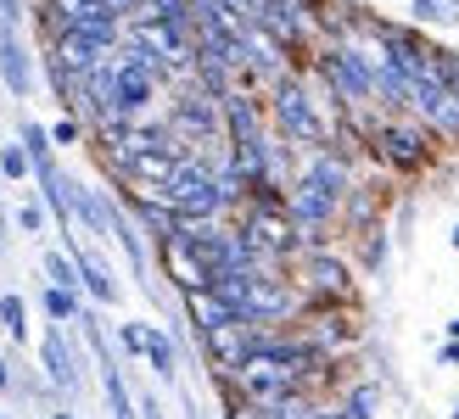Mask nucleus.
<instances>
[{
  "label": "nucleus",
  "instance_id": "nucleus-1",
  "mask_svg": "<svg viewBox=\"0 0 459 419\" xmlns=\"http://www.w3.org/2000/svg\"><path fill=\"white\" fill-rule=\"evenodd\" d=\"M353 196V179H348V157H336V151H314L308 157V168L291 179V191H286V213L291 224H303L308 235H319L336 213H342V201Z\"/></svg>",
  "mask_w": 459,
  "mask_h": 419
},
{
  "label": "nucleus",
  "instance_id": "nucleus-2",
  "mask_svg": "<svg viewBox=\"0 0 459 419\" xmlns=\"http://www.w3.org/2000/svg\"><path fill=\"white\" fill-rule=\"evenodd\" d=\"M179 218H219L224 213V196H219V168L202 157H179V168L169 179V191H157Z\"/></svg>",
  "mask_w": 459,
  "mask_h": 419
},
{
  "label": "nucleus",
  "instance_id": "nucleus-3",
  "mask_svg": "<svg viewBox=\"0 0 459 419\" xmlns=\"http://www.w3.org/2000/svg\"><path fill=\"white\" fill-rule=\"evenodd\" d=\"M269 118H274V129H281L286 140H297V146L331 151V124L314 112L308 90L297 84V79H281V84H274V96H269Z\"/></svg>",
  "mask_w": 459,
  "mask_h": 419
},
{
  "label": "nucleus",
  "instance_id": "nucleus-4",
  "mask_svg": "<svg viewBox=\"0 0 459 419\" xmlns=\"http://www.w3.org/2000/svg\"><path fill=\"white\" fill-rule=\"evenodd\" d=\"M431 134L420 118H381L376 129H370V146H376V157L386 162V168H398V174H420L426 162H431Z\"/></svg>",
  "mask_w": 459,
  "mask_h": 419
},
{
  "label": "nucleus",
  "instance_id": "nucleus-5",
  "mask_svg": "<svg viewBox=\"0 0 459 419\" xmlns=\"http://www.w3.org/2000/svg\"><path fill=\"white\" fill-rule=\"evenodd\" d=\"M319 73H325L331 96L342 107H370L376 101V84H370V67H364L359 45H331V51L319 56Z\"/></svg>",
  "mask_w": 459,
  "mask_h": 419
},
{
  "label": "nucleus",
  "instance_id": "nucleus-6",
  "mask_svg": "<svg viewBox=\"0 0 459 419\" xmlns=\"http://www.w3.org/2000/svg\"><path fill=\"white\" fill-rule=\"evenodd\" d=\"M219 118H224V101L208 96V90H186L169 112V140H213L219 134Z\"/></svg>",
  "mask_w": 459,
  "mask_h": 419
},
{
  "label": "nucleus",
  "instance_id": "nucleus-7",
  "mask_svg": "<svg viewBox=\"0 0 459 419\" xmlns=\"http://www.w3.org/2000/svg\"><path fill=\"white\" fill-rule=\"evenodd\" d=\"M264 330H247V324L236 319V324H219V330H208L202 336V353H208V363L219 369V381H230L236 369L252 358V341H258Z\"/></svg>",
  "mask_w": 459,
  "mask_h": 419
},
{
  "label": "nucleus",
  "instance_id": "nucleus-8",
  "mask_svg": "<svg viewBox=\"0 0 459 419\" xmlns=\"http://www.w3.org/2000/svg\"><path fill=\"white\" fill-rule=\"evenodd\" d=\"M303 286L319 302H348L353 296V274H348L342 258H331V252H314V258L303 263Z\"/></svg>",
  "mask_w": 459,
  "mask_h": 419
},
{
  "label": "nucleus",
  "instance_id": "nucleus-9",
  "mask_svg": "<svg viewBox=\"0 0 459 419\" xmlns=\"http://www.w3.org/2000/svg\"><path fill=\"white\" fill-rule=\"evenodd\" d=\"M252 22H258V29L281 45V51H291V45L303 39V29H308V12L297 6V0H264V6L252 12Z\"/></svg>",
  "mask_w": 459,
  "mask_h": 419
},
{
  "label": "nucleus",
  "instance_id": "nucleus-10",
  "mask_svg": "<svg viewBox=\"0 0 459 419\" xmlns=\"http://www.w3.org/2000/svg\"><path fill=\"white\" fill-rule=\"evenodd\" d=\"M224 129H230V151L236 146H258L264 140V107L247 96V90H230L224 96Z\"/></svg>",
  "mask_w": 459,
  "mask_h": 419
},
{
  "label": "nucleus",
  "instance_id": "nucleus-11",
  "mask_svg": "<svg viewBox=\"0 0 459 419\" xmlns=\"http://www.w3.org/2000/svg\"><path fill=\"white\" fill-rule=\"evenodd\" d=\"M39 358H45V375H51V386H62V391H74V386H79V358H74V346H67L62 324H51V330H45Z\"/></svg>",
  "mask_w": 459,
  "mask_h": 419
},
{
  "label": "nucleus",
  "instance_id": "nucleus-12",
  "mask_svg": "<svg viewBox=\"0 0 459 419\" xmlns=\"http://www.w3.org/2000/svg\"><path fill=\"white\" fill-rule=\"evenodd\" d=\"M0 79H6V90L17 101L34 90V67H29V51H22L17 29H0Z\"/></svg>",
  "mask_w": 459,
  "mask_h": 419
},
{
  "label": "nucleus",
  "instance_id": "nucleus-13",
  "mask_svg": "<svg viewBox=\"0 0 459 419\" xmlns=\"http://www.w3.org/2000/svg\"><path fill=\"white\" fill-rule=\"evenodd\" d=\"M157 252H163V269L174 274V286L186 291V296H191V291H208V286H213V279H208V269L196 263V252H191L186 241H179V235H174L169 246H157Z\"/></svg>",
  "mask_w": 459,
  "mask_h": 419
},
{
  "label": "nucleus",
  "instance_id": "nucleus-14",
  "mask_svg": "<svg viewBox=\"0 0 459 419\" xmlns=\"http://www.w3.org/2000/svg\"><path fill=\"white\" fill-rule=\"evenodd\" d=\"M74 263H79V279H84V291H90V296H96V302H118V279H112V269L96 258V252L74 246Z\"/></svg>",
  "mask_w": 459,
  "mask_h": 419
},
{
  "label": "nucleus",
  "instance_id": "nucleus-15",
  "mask_svg": "<svg viewBox=\"0 0 459 419\" xmlns=\"http://www.w3.org/2000/svg\"><path fill=\"white\" fill-rule=\"evenodd\" d=\"M186 308H191V324H196V336L219 330V324H236V313H230V308H224V302H219L213 291H191V296H186Z\"/></svg>",
  "mask_w": 459,
  "mask_h": 419
},
{
  "label": "nucleus",
  "instance_id": "nucleus-16",
  "mask_svg": "<svg viewBox=\"0 0 459 419\" xmlns=\"http://www.w3.org/2000/svg\"><path fill=\"white\" fill-rule=\"evenodd\" d=\"M146 363H152V369H157V375H163V381H174V375H179L174 341H169L163 330H157V324H146Z\"/></svg>",
  "mask_w": 459,
  "mask_h": 419
},
{
  "label": "nucleus",
  "instance_id": "nucleus-17",
  "mask_svg": "<svg viewBox=\"0 0 459 419\" xmlns=\"http://www.w3.org/2000/svg\"><path fill=\"white\" fill-rule=\"evenodd\" d=\"M45 279H51L56 291H79V286H84V279H79V263L62 258V252H45Z\"/></svg>",
  "mask_w": 459,
  "mask_h": 419
},
{
  "label": "nucleus",
  "instance_id": "nucleus-18",
  "mask_svg": "<svg viewBox=\"0 0 459 419\" xmlns=\"http://www.w3.org/2000/svg\"><path fill=\"white\" fill-rule=\"evenodd\" d=\"M39 302H45V313H51L56 324H67V319L79 324V319H84V313H79V291H56V286H45Z\"/></svg>",
  "mask_w": 459,
  "mask_h": 419
},
{
  "label": "nucleus",
  "instance_id": "nucleus-19",
  "mask_svg": "<svg viewBox=\"0 0 459 419\" xmlns=\"http://www.w3.org/2000/svg\"><path fill=\"white\" fill-rule=\"evenodd\" d=\"M0 330L12 341H29V308H22V296H0Z\"/></svg>",
  "mask_w": 459,
  "mask_h": 419
},
{
  "label": "nucleus",
  "instance_id": "nucleus-20",
  "mask_svg": "<svg viewBox=\"0 0 459 419\" xmlns=\"http://www.w3.org/2000/svg\"><path fill=\"white\" fill-rule=\"evenodd\" d=\"M415 22H431V29H448V22H459V6L454 0H415Z\"/></svg>",
  "mask_w": 459,
  "mask_h": 419
},
{
  "label": "nucleus",
  "instance_id": "nucleus-21",
  "mask_svg": "<svg viewBox=\"0 0 459 419\" xmlns=\"http://www.w3.org/2000/svg\"><path fill=\"white\" fill-rule=\"evenodd\" d=\"M0 174H6V179H29V174H34V157H29V146H22V140L0 146Z\"/></svg>",
  "mask_w": 459,
  "mask_h": 419
},
{
  "label": "nucleus",
  "instance_id": "nucleus-22",
  "mask_svg": "<svg viewBox=\"0 0 459 419\" xmlns=\"http://www.w3.org/2000/svg\"><path fill=\"white\" fill-rule=\"evenodd\" d=\"M118 341L129 353H146V324H118Z\"/></svg>",
  "mask_w": 459,
  "mask_h": 419
},
{
  "label": "nucleus",
  "instance_id": "nucleus-23",
  "mask_svg": "<svg viewBox=\"0 0 459 419\" xmlns=\"http://www.w3.org/2000/svg\"><path fill=\"white\" fill-rule=\"evenodd\" d=\"M17 224H22V229H29V235H34V229L45 224V213H39L34 201H22V207H17Z\"/></svg>",
  "mask_w": 459,
  "mask_h": 419
},
{
  "label": "nucleus",
  "instance_id": "nucleus-24",
  "mask_svg": "<svg viewBox=\"0 0 459 419\" xmlns=\"http://www.w3.org/2000/svg\"><path fill=\"white\" fill-rule=\"evenodd\" d=\"M74 140H79V124H74V118H62V124L51 129V146H74Z\"/></svg>",
  "mask_w": 459,
  "mask_h": 419
},
{
  "label": "nucleus",
  "instance_id": "nucleus-25",
  "mask_svg": "<svg viewBox=\"0 0 459 419\" xmlns=\"http://www.w3.org/2000/svg\"><path fill=\"white\" fill-rule=\"evenodd\" d=\"M17 17H22V0H0V29H17Z\"/></svg>",
  "mask_w": 459,
  "mask_h": 419
},
{
  "label": "nucleus",
  "instance_id": "nucleus-26",
  "mask_svg": "<svg viewBox=\"0 0 459 419\" xmlns=\"http://www.w3.org/2000/svg\"><path fill=\"white\" fill-rule=\"evenodd\" d=\"M141 419H163V408H157V403H141Z\"/></svg>",
  "mask_w": 459,
  "mask_h": 419
},
{
  "label": "nucleus",
  "instance_id": "nucleus-27",
  "mask_svg": "<svg viewBox=\"0 0 459 419\" xmlns=\"http://www.w3.org/2000/svg\"><path fill=\"white\" fill-rule=\"evenodd\" d=\"M12 386V369H6V358H0V391H6Z\"/></svg>",
  "mask_w": 459,
  "mask_h": 419
},
{
  "label": "nucleus",
  "instance_id": "nucleus-28",
  "mask_svg": "<svg viewBox=\"0 0 459 419\" xmlns=\"http://www.w3.org/2000/svg\"><path fill=\"white\" fill-rule=\"evenodd\" d=\"M448 341H459V319H454V324H448Z\"/></svg>",
  "mask_w": 459,
  "mask_h": 419
},
{
  "label": "nucleus",
  "instance_id": "nucleus-29",
  "mask_svg": "<svg viewBox=\"0 0 459 419\" xmlns=\"http://www.w3.org/2000/svg\"><path fill=\"white\" fill-rule=\"evenodd\" d=\"M241 6H247V12H258V6H264V0H241Z\"/></svg>",
  "mask_w": 459,
  "mask_h": 419
},
{
  "label": "nucleus",
  "instance_id": "nucleus-30",
  "mask_svg": "<svg viewBox=\"0 0 459 419\" xmlns=\"http://www.w3.org/2000/svg\"><path fill=\"white\" fill-rule=\"evenodd\" d=\"M454 246H459V224H454Z\"/></svg>",
  "mask_w": 459,
  "mask_h": 419
},
{
  "label": "nucleus",
  "instance_id": "nucleus-31",
  "mask_svg": "<svg viewBox=\"0 0 459 419\" xmlns=\"http://www.w3.org/2000/svg\"><path fill=\"white\" fill-rule=\"evenodd\" d=\"M51 419H74V414H51Z\"/></svg>",
  "mask_w": 459,
  "mask_h": 419
},
{
  "label": "nucleus",
  "instance_id": "nucleus-32",
  "mask_svg": "<svg viewBox=\"0 0 459 419\" xmlns=\"http://www.w3.org/2000/svg\"><path fill=\"white\" fill-rule=\"evenodd\" d=\"M191 419H202V414H196V403H191Z\"/></svg>",
  "mask_w": 459,
  "mask_h": 419
},
{
  "label": "nucleus",
  "instance_id": "nucleus-33",
  "mask_svg": "<svg viewBox=\"0 0 459 419\" xmlns=\"http://www.w3.org/2000/svg\"><path fill=\"white\" fill-rule=\"evenodd\" d=\"M454 419H459V408H454Z\"/></svg>",
  "mask_w": 459,
  "mask_h": 419
},
{
  "label": "nucleus",
  "instance_id": "nucleus-34",
  "mask_svg": "<svg viewBox=\"0 0 459 419\" xmlns=\"http://www.w3.org/2000/svg\"><path fill=\"white\" fill-rule=\"evenodd\" d=\"M0 419H6V414H0Z\"/></svg>",
  "mask_w": 459,
  "mask_h": 419
}]
</instances>
